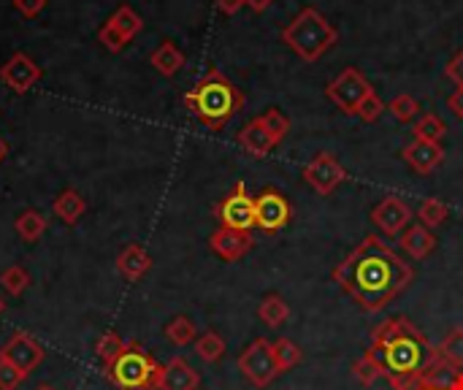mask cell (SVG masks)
Here are the masks:
<instances>
[{
  "label": "cell",
  "mask_w": 463,
  "mask_h": 390,
  "mask_svg": "<svg viewBox=\"0 0 463 390\" xmlns=\"http://www.w3.org/2000/svg\"><path fill=\"white\" fill-rule=\"evenodd\" d=\"M412 277V266L377 236H366L334 269V282L363 312L385 309L409 288Z\"/></svg>",
  "instance_id": "6da1fadb"
},
{
  "label": "cell",
  "mask_w": 463,
  "mask_h": 390,
  "mask_svg": "<svg viewBox=\"0 0 463 390\" xmlns=\"http://www.w3.org/2000/svg\"><path fill=\"white\" fill-rule=\"evenodd\" d=\"M369 352L377 358L388 382L420 377L436 363L439 350L406 317H388L371 331Z\"/></svg>",
  "instance_id": "7a4b0ae2"
},
{
  "label": "cell",
  "mask_w": 463,
  "mask_h": 390,
  "mask_svg": "<svg viewBox=\"0 0 463 390\" xmlns=\"http://www.w3.org/2000/svg\"><path fill=\"white\" fill-rule=\"evenodd\" d=\"M185 106L209 130H223L244 108V92L220 68H212L190 92H185Z\"/></svg>",
  "instance_id": "3957f363"
},
{
  "label": "cell",
  "mask_w": 463,
  "mask_h": 390,
  "mask_svg": "<svg viewBox=\"0 0 463 390\" xmlns=\"http://www.w3.org/2000/svg\"><path fill=\"white\" fill-rule=\"evenodd\" d=\"M282 41L306 63L320 60L328 49L336 47L339 33L336 28L312 6H306L293 17V22L282 30Z\"/></svg>",
  "instance_id": "277c9868"
},
{
  "label": "cell",
  "mask_w": 463,
  "mask_h": 390,
  "mask_svg": "<svg viewBox=\"0 0 463 390\" xmlns=\"http://www.w3.org/2000/svg\"><path fill=\"white\" fill-rule=\"evenodd\" d=\"M103 374L117 390H161L163 366L144 347L127 344L122 355L111 366L103 368Z\"/></svg>",
  "instance_id": "5b68a950"
},
{
  "label": "cell",
  "mask_w": 463,
  "mask_h": 390,
  "mask_svg": "<svg viewBox=\"0 0 463 390\" xmlns=\"http://www.w3.org/2000/svg\"><path fill=\"white\" fill-rule=\"evenodd\" d=\"M239 371L255 385V387H268L276 377V360H274V347L268 339H255L241 355H239Z\"/></svg>",
  "instance_id": "8992f818"
},
{
  "label": "cell",
  "mask_w": 463,
  "mask_h": 390,
  "mask_svg": "<svg viewBox=\"0 0 463 390\" xmlns=\"http://www.w3.org/2000/svg\"><path fill=\"white\" fill-rule=\"evenodd\" d=\"M214 214L220 220V228L252 230L255 228V198L247 193V185L236 182L233 190L217 204Z\"/></svg>",
  "instance_id": "52a82bcc"
},
{
  "label": "cell",
  "mask_w": 463,
  "mask_h": 390,
  "mask_svg": "<svg viewBox=\"0 0 463 390\" xmlns=\"http://www.w3.org/2000/svg\"><path fill=\"white\" fill-rule=\"evenodd\" d=\"M371 92V84L366 82V76L358 71V68H345L328 87H326V95L328 100L342 108L345 114H355L361 100Z\"/></svg>",
  "instance_id": "ba28073f"
},
{
  "label": "cell",
  "mask_w": 463,
  "mask_h": 390,
  "mask_svg": "<svg viewBox=\"0 0 463 390\" xmlns=\"http://www.w3.org/2000/svg\"><path fill=\"white\" fill-rule=\"evenodd\" d=\"M345 179H347V171L331 152H320L303 169V182L320 195H331L339 185H345Z\"/></svg>",
  "instance_id": "9c48e42d"
},
{
  "label": "cell",
  "mask_w": 463,
  "mask_h": 390,
  "mask_svg": "<svg viewBox=\"0 0 463 390\" xmlns=\"http://www.w3.org/2000/svg\"><path fill=\"white\" fill-rule=\"evenodd\" d=\"M290 217H293V209L279 190L266 187L255 198V228H260L266 233H276L290 222Z\"/></svg>",
  "instance_id": "30bf717a"
},
{
  "label": "cell",
  "mask_w": 463,
  "mask_h": 390,
  "mask_svg": "<svg viewBox=\"0 0 463 390\" xmlns=\"http://www.w3.org/2000/svg\"><path fill=\"white\" fill-rule=\"evenodd\" d=\"M0 358L9 360L12 366H17L25 377H31L41 363H44V347L25 331H17L0 350Z\"/></svg>",
  "instance_id": "8fae6325"
},
{
  "label": "cell",
  "mask_w": 463,
  "mask_h": 390,
  "mask_svg": "<svg viewBox=\"0 0 463 390\" xmlns=\"http://www.w3.org/2000/svg\"><path fill=\"white\" fill-rule=\"evenodd\" d=\"M0 82L12 87L14 92H28L41 82V65H36V60L28 57L25 52H17L0 68Z\"/></svg>",
  "instance_id": "7c38bea8"
},
{
  "label": "cell",
  "mask_w": 463,
  "mask_h": 390,
  "mask_svg": "<svg viewBox=\"0 0 463 390\" xmlns=\"http://www.w3.org/2000/svg\"><path fill=\"white\" fill-rule=\"evenodd\" d=\"M252 233L249 230H233V228H217L209 236V247L217 257L228 260V264H236L241 260L249 249H252Z\"/></svg>",
  "instance_id": "4fadbf2b"
},
{
  "label": "cell",
  "mask_w": 463,
  "mask_h": 390,
  "mask_svg": "<svg viewBox=\"0 0 463 390\" xmlns=\"http://www.w3.org/2000/svg\"><path fill=\"white\" fill-rule=\"evenodd\" d=\"M409 220H412L409 206H406L401 198H396V195H388L385 201H380V204L371 209V222H374L382 233H388V236H398L401 230H406Z\"/></svg>",
  "instance_id": "5bb4252c"
},
{
  "label": "cell",
  "mask_w": 463,
  "mask_h": 390,
  "mask_svg": "<svg viewBox=\"0 0 463 390\" xmlns=\"http://www.w3.org/2000/svg\"><path fill=\"white\" fill-rule=\"evenodd\" d=\"M401 158H404V163H406L415 174L428 177V174H433V171L441 166L444 150H441V144H436V142H420V139H415L412 144H406V147L401 150Z\"/></svg>",
  "instance_id": "9a60e30c"
},
{
  "label": "cell",
  "mask_w": 463,
  "mask_h": 390,
  "mask_svg": "<svg viewBox=\"0 0 463 390\" xmlns=\"http://www.w3.org/2000/svg\"><path fill=\"white\" fill-rule=\"evenodd\" d=\"M152 269V255L141 244H127L117 255V272L125 282H138Z\"/></svg>",
  "instance_id": "2e32d148"
},
{
  "label": "cell",
  "mask_w": 463,
  "mask_h": 390,
  "mask_svg": "<svg viewBox=\"0 0 463 390\" xmlns=\"http://www.w3.org/2000/svg\"><path fill=\"white\" fill-rule=\"evenodd\" d=\"M198 371L185 358H171L161 374V390H198Z\"/></svg>",
  "instance_id": "e0dca14e"
},
{
  "label": "cell",
  "mask_w": 463,
  "mask_h": 390,
  "mask_svg": "<svg viewBox=\"0 0 463 390\" xmlns=\"http://www.w3.org/2000/svg\"><path fill=\"white\" fill-rule=\"evenodd\" d=\"M239 144H241V150H244L247 155H252V158H266V155L276 147L274 139H271V134L263 127L260 117L249 119V122L239 130Z\"/></svg>",
  "instance_id": "ac0fdd59"
},
{
  "label": "cell",
  "mask_w": 463,
  "mask_h": 390,
  "mask_svg": "<svg viewBox=\"0 0 463 390\" xmlns=\"http://www.w3.org/2000/svg\"><path fill=\"white\" fill-rule=\"evenodd\" d=\"M401 249L415 257V260H425L433 249H436V236L425 228V225H409L401 233Z\"/></svg>",
  "instance_id": "d6986e66"
},
{
  "label": "cell",
  "mask_w": 463,
  "mask_h": 390,
  "mask_svg": "<svg viewBox=\"0 0 463 390\" xmlns=\"http://www.w3.org/2000/svg\"><path fill=\"white\" fill-rule=\"evenodd\" d=\"M52 212H55V217H57L63 225H76V222L84 217V212H87V201H84V195H82L79 190L68 187V190H63V193L55 198Z\"/></svg>",
  "instance_id": "ffe728a7"
},
{
  "label": "cell",
  "mask_w": 463,
  "mask_h": 390,
  "mask_svg": "<svg viewBox=\"0 0 463 390\" xmlns=\"http://www.w3.org/2000/svg\"><path fill=\"white\" fill-rule=\"evenodd\" d=\"M149 63L158 68V74H163V76H177L182 71V65H185V55L174 41H163L158 49L149 55Z\"/></svg>",
  "instance_id": "44dd1931"
},
{
  "label": "cell",
  "mask_w": 463,
  "mask_h": 390,
  "mask_svg": "<svg viewBox=\"0 0 463 390\" xmlns=\"http://www.w3.org/2000/svg\"><path fill=\"white\" fill-rule=\"evenodd\" d=\"M47 228H49V220H47V214L39 212V209H25V212L14 220V230H17V236H20L25 244H36V241L47 233Z\"/></svg>",
  "instance_id": "7402d4cb"
},
{
  "label": "cell",
  "mask_w": 463,
  "mask_h": 390,
  "mask_svg": "<svg viewBox=\"0 0 463 390\" xmlns=\"http://www.w3.org/2000/svg\"><path fill=\"white\" fill-rule=\"evenodd\" d=\"M258 317H260L268 328H279V325L290 317V307H287V301H284L282 296L271 293V296H266V299L260 301Z\"/></svg>",
  "instance_id": "603a6c76"
},
{
  "label": "cell",
  "mask_w": 463,
  "mask_h": 390,
  "mask_svg": "<svg viewBox=\"0 0 463 390\" xmlns=\"http://www.w3.org/2000/svg\"><path fill=\"white\" fill-rule=\"evenodd\" d=\"M109 25L125 39V41H133L138 33H141V28H144V22H141V17L130 9V6H119L114 14H111V20H109Z\"/></svg>",
  "instance_id": "cb8c5ba5"
},
{
  "label": "cell",
  "mask_w": 463,
  "mask_h": 390,
  "mask_svg": "<svg viewBox=\"0 0 463 390\" xmlns=\"http://www.w3.org/2000/svg\"><path fill=\"white\" fill-rule=\"evenodd\" d=\"M166 339L171 344H177V347H188V344H193L198 339V325L190 317L179 315V317L166 323Z\"/></svg>",
  "instance_id": "d4e9b609"
},
{
  "label": "cell",
  "mask_w": 463,
  "mask_h": 390,
  "mask_svg": "<svg viewBox=\"0 0 463 390\" xmlns=\"http://www.w3.org/2000/svg\"><path fill=\"white\" fill-rule=\"evenodd\" d=\"M412 134H415V139H420V142H436V144H439V142L444 139V134H447V125H444V119L436 117V114H423V117L415 122Z\"/></svg>",
  "instance_id": "484cf974"
},
{
  "label": "cell",
  "mask_w": 463,
  "mask_h": 390,
  "mask_svg": "<svg viewBox=\"0 0 463 390\" xmlns=\"http://www.w3.org/2000/svg\"><path fill=\"white\" fill-rule=\"evenodd\" d=\"M225 339L220 336V334H214V331H206V334H201L198 339H196V355L201 358V360H206V363H217V360H223V355H225Z\"/></svg>",
  "instance_id": "4316f807"
},
{
  "label": "cell",
  "mask_w": 463,
  "mask_h": 390,
  "mask_svg": "<svg viewBox=\"0 0 463 390\" xmlns=\"http://www.w3.org/2000/svg\"><path fill=\"white\" fill-rule=\"evenodd\" d=\"M125 347H127V344L122 342V336H119L117 331H106V334H100V339L95 342V355H98V360H100L103 368H106V366H111V363L122 355Z\"/></svg>",
  "instance_id": "83f0119b"
},
{
  "label": "cell",
  "mask_w": 463,
  "mask_h": 390,
  "mask_svg": "<svg viewBox=\"0 0 463 390\" xmlns=\"http://www.w3.org/2000/svg\"><path fill=\"white\" fill-rule=\"evenodd\" d=\"M271 347H274V360H276L279 374L295 368L301 363V358H303L301 347L295 342H290V339H276V342H271Z\"/></svg>",
  "instance_id": "f1b7e54d"
},
{
  "label": "cell",
  "mask_w": 463,
  "mask_h": 390,
  "mask_svg": "<svg viewBox=\"0 0 463 390\" xmlns=\"http://www.w3.org/2000/svg\"><path fill=\"white\" fill-rule=\"evenodd\" d=\"M436 350L447 363H452L455 368H463V328H452Z\"/></svg>",
  "instance_id": "f546056e"
},
{
  "label": "cell",
  "mask_w": 463,
  "mask_h": 390,
  "mask_svg": "<svg viewBox=\"0 0 463 390\" xmlns=\"http://www.w3.org/2000/svg\"><path fill=\"white\" fill-rule=\"evenodd\" d=\"M31 282L33 280H31L28 269H22V266H9L4 274H0V285H4V290L14 299H20L31 288Z\"/></svg>",
  "instance_id": "4dcf8cb0"
},
{
  "label": "cell",
  "mask_w": 463,
  "mask_h": 390,
  "mask_svg": "<svg viewBox=\"0 0 463 390\" xmlns=\"http://www.w3.org/2000/svg\"><path fill=\"white\" fill-rule=\"evenodd\" d=\"M353 377L361 382V385H374L380 377H382V368H380V363H377V358L366 350L355 363H353Z\"/></svg>",
  "instance_id": "1f68e13d"
},
{
  "label": "cell",
  "mask_w": 463,
  "mask_h": 390,
  "mask_svg": "<svg viewBox=\"0 0 463 390\" xmlns=\"http://www.w3.org/2000/svg\"><path fill=\"white\" fill-rule=\"evenodd\" d=\"M417 217H420V225H425L428 230L439 228L447 220V206L439 198H425L417 209Z\"/></svg>",
  "instance_id": "d6a6232c"
},
{
  "label": "cell",
  "mask_w": 463,
  "mask_h": 390,
  "mask_svg": "<svg viewBox=\"0 0 463 390\" xmlns=\"http://www.w3.org/2000/svg\"><path fill=\"white\" fill-rule=\"evenodd\" d=\"M260 122H263V127L271 134L274 144H279V142L287 136V130H290V119H287L279 108H268V111H263V114H260Z\"/></svg>",
  "instance_id": "836d02e7"
},
{
  "label": "cell",
  "mask_w": 463,
  "mask_h": 390,
  "mask_svg": "<svg viewBox=\"0 0 463 390\" xmlns=\"http://www.w3.org/2000/svg\"><path fill=\"white\" fill-rule=\"evenodd\" d=\"M388 108H390V114H393L398 122H412V119L420 114V103H417L412 95H398V98H393Z\"/></svg>",
  "instance_id": "e575fe53"
},
{
  "label": "cell",
  "mask_w": 463,
  "mask_h": 390,
  "mask_svg": "<svg viewBox=\"0 0 463 390\" xmlns=\"http://www.w3.org/2000/svg\"><path fill=\"white\" fill-rule=\"evenodd\" d=\"M382 108H385V103H382V98L371 90L363 100H361V106H358V117L363 119V122H377L380 119V114H382Z\"/></svg>",
  "instance_id": "d590c367"
},
{
  "label": "cell",
  "mask_w": 463,
  "mask_h": 390,
  "mask_svg": "<svg viewBox=\"0 0 463 390\" xmlns=\"http://www.w3.org/2000/svg\"><path fill=\"white\" fill-rule=\"evenodd\" d=\"M25 379L28 377L17 366H12L9 360L0 358V390H17Z\"/></svg>",
  "instance_id": "8d00e7d4"
},
{
  "label": "cell",
  "mask_w": 463,
  "mask_h": 390,
  "mask_svg": "<svg viewBox=\"0 0 463 390\" xmlns=\"http://www.w3.org/2000/svg\"><path fill=\"white\" fill-rule=\"evenodd\" d=\"M98 41H100L109 52H122V49H125V44H127V41H125V39H122L111 25H109V22L98 30Z\"/></svg>",
  "instance_id": "74e56055"
},
{
  "label": "cell",
  "mask_w": 463,
  "mask_h": 390,
  "mask_svg": "<svg viewBox=\"0 0 463 390\" xmlns=\"http://www.w3.org/2000/svg\"><path fill=\"white\" fill-rule=\"evenodd\" d=\"M444 74H447V79H452L458 87H463V49H460V52H455V55L450 57V63H447Z\"/></svg>",
  "instance_id": "f35d334b"
},
{
  "label": "cell",
  "mask_w": 463,
  "mask_h": 390,
  "mask_svg": "<svg viewBox=\"0 0 463 390\" xmlns=\"http://www.w3.org/2000/svg\"><path fill=\"white\" fill-rule=\"evenodd\" d=\"M14 9L25 17H39L47 9V0H14Z\"/></svg>",
  "instance_id": "ab89813d"
},
{
  "label": "cell",
  "mask_w": 463,
  "mask_h": 390,
  "mask_svg": "<svg viewBox=\"0 0 463 390\" xmlns=\"http://www.w3.org/2000/svg\"><path fill=\"white\" fill-rule=\"evenodd\" d=\"M447 108H450L458 119H463V87H458V90L447 98Z\"/></svg>",
  "instance_id": "60d3db41"
},
{
  "label": "cell",
  "mask_w": 463,
  "mask_h": 390,
  "mask_svg": "<svg viewBox=\"0 0 463 390\" xmlns=\"http://www.w3.org/2000/svg\"><path fill=\"white\" fill-rule=\"evenodd\" d=\"M241 6H244V0H217V9H220L223 14H228V17L236 14Z\"/></svg>",
  "instance_id": "b9f144b4"
},
{
  "label": "cell",
  "mask_w": 463,
  "mask_h": 390,
  "mask_svg": "<svg viewBox=\"0 0 463 390\" xmlns=\"http://www.w3.org/2000/svg\"><path fill=\"white\" fill-rule=\"evenodd\" d=\"M271 4H274V0H244V6H249V9H252V12H258V14H260V12H266Z\"/></svg>",
  "instance_id": "7bdbcfd3"
},
{
  "label": "cell",
  "mask_w": 463,
  "mask_h": 390,
  "mask_svg": "<svg viewBox=\"0 0 463 390\" xmlns=\"http://www.w3.org/2000/svg\"><path fill=\"white\" fill-rule=\"evenodd\" d=\"M452 390H463V371L458 374V382L452 385Z\"/></svg>",
  "instance_id": "ee69618b"
},
{
  "label": "cell",
  "mask_w": 463,
  "mask_h": 390,
  "mask_svg": "<svg viewBox=\"0 0 463 390\" xmlns=\"http://www.w3.org/2000/svg\"><path fill=\"white\" fill-rule=\"evenodd\" d=\"M4 158H6V144L0 142V163H4Z\"/></svg>",
  "instance_id": "f6af8a7d"
},
{
  "label": "cell",
  "mask_w": 463,
  "mask_h": 390,
  "mask_svg": "<svg viewBox=\"0 0 463 390\" xmlns=\"http://www.w3.org/2000/svg\"><path fill=\"white\" fill-rule=\"evenodd\" d=\"M4 312H6V301H4V299H0V315H4Z\"/></svg>",
  "instance_id": "bcb514c9"
},
{
  "label": "cell",
  "mask_w": 463,
  "mask_h": 390,
  "mask_svg": "<svg viewBox=\"0 0 463 390\" xmlns=\"http://www.w3.org/2000/svg\"><path fill=\"white\" fill-rule=\"evenodd\" d=\"M36 390H55V387H52V385H39Z\"/></svg>",
  "instance_id": "7dc6e473"
},
{
  "label": "cell",
  "mask_w": 463,
  "mask_h": 390,
  "mask_svg": "<svg viewBox=\"0 0 463 390\" xmlns=\"http://www.w3.org/2000/svg\"><path fill=\"white\" fill-rule=\"evenodd\" d=\"M423 390H439V387H423Z\"/></svg>",
  "instance_id": "c3c4849f"
}]
</instances>
